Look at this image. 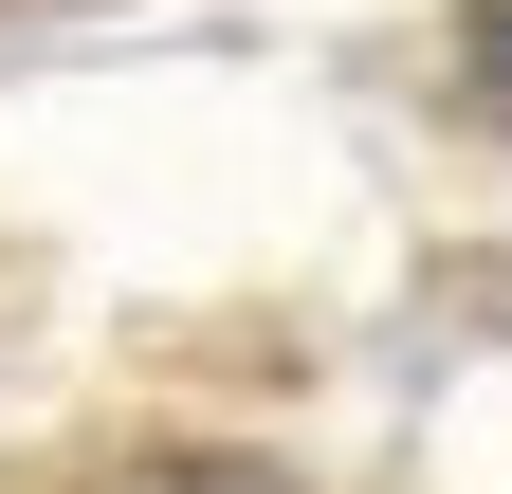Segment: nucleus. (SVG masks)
<instances>
[{
  "label": "nucleus",
  "mask_w": 512,
  "mask_h": 494,
  "mask_svg": "<svg viewBox=\"0 0 512 494\" xmlns=\"http://www.w3.org/2000/svg\"><path fill=\"white\" fill-rule=\"evenodd\" d=\"M458 92H476L494 129H512V0H476V37H458Z\"/></svg>",
  "instance_id": "nucleus-1"
}]
</instances>
